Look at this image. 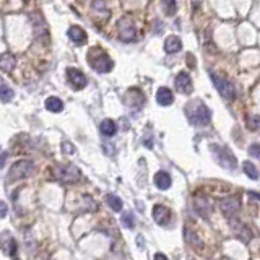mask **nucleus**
<instances>
[{
	"instance_id": "obj_1",
	"label": "nucleus",
	"mask_w": 260,
	"mask_h": 260,
	"mask_svg": "<svg viewBox=\"0 0 260 260\" xmlns=\"http://www.w3.org/2000/svg\"><path fill=\"white\" fill-rule=\"evenodd\" d=\"M184 112L189 122L195 127H205L208 126L211 121V112L208 109V106H206L202 99H192V101H189L184 108Z\"/></svg>"
},
{
	"instance_id": "obj_2",
	"label": "nucleus",
	"mask_w": 260,
	"mask_h": 260,
	"mask_svg": "<svg viewBox=\"0 0 260 260\" xmlns=\"http://www.w3.org/2000/svg\"><path fill=\"white\" fill-rule=\"evenodd\" d=\"M88 64H90L98 73H109L112 67H114L112 59L106 54L101 47H93V49H90V52H88Z\"/></svg>"
},
{
	"instance_id": "obj_3",
	"label": "nucleus",
	"mask_w": 260,
	"mask_h": 260,
	"mask_svg": "<svg viewBox=\"0 0 260 260\" xmlns=\"http://www.w3.org/2000/svg\"><path fill=\"white\" fill-rule=\"evenodd\" d=\"M210 151L213 153V156L216 159V163L223 166L224 169L234 171L238 168V159L234 158L233 151L228 148V146H220V145H211Z\"/></svg>"
},
{
	"instance_id": "obj_4",
	"label": "nucleus",
	"mask_w": 260,
	"mask_h": 260,
	"mask_svg": "<svg viewBox=\"0 0 260 260\" xmlns=\"http://www.w3.org/2000/svg\"><path fill=\"white\" fill-rule=\"evenodd\" d=\"M34 171V163L29 161V159H21V161L13 163V166L10 168L8 174H7V181L8 182H16L28 177Z\"/></svg>"
},
{
	"instance_id": "obj_5",
	"label": "nucleus",
	"mask_w": 260,
	"mask_h": 260,
	"mask_svg": "<svg viewBox=\"0 0 260 260\" xmlns=\"http://www.w3.org/2000/svg\"><path fill=\"white\" fill-rule=\"evenodd\" d=\"M54 176L57 181L64 182V184H72L81 177L80 169L73 166V164H57L54 169Z\"/></svg>"
},
{
	"instance_id": "obj_6",
	"label": "nucleus",
	"mask_w": 260,
	"mask_h": 260,
	"mask_svg": "<svg viewBox=\"0 0 260 260\" xmlns=\"http://www.w3.org/2000/svg\"><path fill=\"white\" fill-rule=\"evenodd\" d=\"M210 78H211V81H213L216 90L220 91L221 96L224 99H228V101H233V99L236 98V88L231 81L226 80L220 73H211V72H210Z\"/></svg>"
},
{
	"instance_id": "obj_7",
	"label": "nucleus",
	"mask_w": 260,
	"mask_h": 260,
	"mask_svg": "<svg viewBox=\"0 0 260 260\" xmlns=\"http://www.w3.org/2000/svg\"><path fill=\"white\" fill-rule=\"evenodd\" d=\"M119 36L124 43H132L137 38V29L130 18H122L119 21Z\"/></svg>"
},
{
	"instance_id": "obj_8",
	"label": "nucleus",
	"mask_w": 260,
	"mask_h": 260,
	"mask_svg": "<svg viewBox=\"0 0 260 260\" xmlns=\"http://www.w3.org/2000/svg\"><path fill=\"white\" fill-rule=\"evenodd\" d=\"M229 221H231L229 224H231V229H233V233L236 234V238L241 239L244 244H249L251 239H252V231L247 228V224L239 221V220H234V218H229Z\"/></svg>"
},
{
	"instance_id": "obj_9",
	"label": "nucleus",
	"mask_w": 260,
	"mask_h": 260,
	"mask_svg": "<svg viewBox=\"0 0 260 260\" xmlns=\"http://www.w3.org/2000/svg\"><path fill=\"white\" fill-rule=\"evenodd\" d=\"M0 247H2V251L7 254L8 257H18L16 241L13 239V236H10V233L3 231L2 234H0Z\"/></svg>"
},
{
	"instance_id": "obj_10",
	"label": "nucleus",
	"mask_w": 260,
	"mask_h": 260,
	"mask_svg": "<svg viewBox=\"0 0 260 260\" xmlns=\"http://www.w3.org/2000/svg\"><path fill=\"white\" fill-rule=\"evenodd\" d=\"M67 78H68V83L72 85L75 90H83V88L88 85L85 73L78 68H73V67L67 68Z\"/></svg>"
},
{
	"instance_id": "obj_11",
	"label": "nucleus",
	"mask_w": 260,
	"mask_h": 260,
	"mask_svg": "<svg viewBox=\"0 0 260 260\" xmlns=\"http://www.w3.org/2000/svg\"><path fill=\"white\" fill-rule=\"evenodd\" d=\"M220 206H221V211H223L224 216L233 218L241 208V200L238 197H228L220 203Z\"/></svg>"
},
{
	"instance_id": "obj_12",
	"label": "nucleus",
	"mask_w": 260,
	"mask_h": 260,
	"mask_svg": "<svg viewBox=\"0 0 260 260\" xmlns=\"http://www.w3.org/2000/svg\"><path fill=\"white\" fill-rule=\"evenodd\" d=\"M176 90L182 93V94H191L194 90V85H192V80H191V75L186 73V72H181L177 73L176 76Z\"/></svg>"
},
{
	"instance_id": "obj_13",
	"label": "nucleus",
	"mask_w": 260,
	"mask_h": 260,
	"mask_svg": "<svg viewBox=\"0 0 260 260\" xmlns=\"http://www.w3.org/2000/svg\"><path fill=\"white\" fill-rule=\"evenodd\" d=\"M153 218L158 224H168L171 221V210L164 205L153 206Z\"/></svg>"
},
{
	"instance_id": "obj_14",
	"label": "nucleus",
	"mask_w": 260,
	"mask_h": 260,
	"mask_svg": "<svg viewBox=\"0 0 260 260\" xmlns=\"http://www.w3.org/2000/svg\"><path fill=\"white\" fill-rule=\"evenodd\" d=\"M156 103L159 106H163V108H168V106H171V104L174 103V94H173V91H171L169 88H166V86L158 88V91H156Z\"/></svg>"
},
{
	"instance_id": "obj_15",
	"label": "nucleus",
	"mask_w": 260,
	"mask_h": 260,
	"mask_svg": "<svg viewBox=\"0 0 260 260\" xmlns=\"http://www.w3.org/2000/svg\"><path fill=\"white\" fill-rule=\"evenodd\" d=\"M67 36L70 38V41H73L75 44H85L86 43V33H85V29L83 28H80V26H70L68 28V31H67Z\"/></svg>"
},
{
	"instance_id": "obj_16",
	"label": "nucleus",
	"mask_w": 260,
	"mask_h": 260,
	"mask_svg": "<svg viewBox=\"0 0 260 260\" xmlns=\"http://www.w3.org/2000/svg\"><path fill=\"white\" fill-rule=\"evenodd\" d=\"M182 49V41L179 36H168L166 41H164V51L168 52V54H176V52H179Z\"/></svg>"
},
{
	"instance_id": "obj_17",
	"label": "nucleus",
	"mask_w": 260,
	"mask_h": 260,
	"mask_svg": "<svg viewBox=\"0 0 260 260\" xmlns=\"http://www.w3.org/2000/svg\"><path fill=\"white\" fill-rule=\"evenodd\" d=\"M16 65V57L10 52H5V54H0V68L3 72H11Z\"/></svg>"
},
{
	"instance_id": "obj_18",
	"label": "nucleus",
	"mask_w": 260,
	"mask_h": 260,
	"mask_svg": "<svg viewBox=\"0 0 260 260\" xmlns=\"http://www.w3.org/2000/svg\"><path fill=\"white\" fill-rule=\"evenodd\" d=\"M155 184L158 189H161V191H166V189L171 187V176L166 171H159V173L155 174Z\"/></svg>"
},
{
	"instance_id": "obj_19",
	"label": "nucleus",
	"mask_w": 260,
	"mask_h": 260,
	"mask_svg": "<svg viewBox=\"0 0 260 260\" xmlns=\"http://www.w3.org/2000/svg\"><path fill=\"white\" fill-rule=\"evenodd\" d=\"M99 130H101V133L104 137H114L117 132V126L112 119H104L101 122V126H99Z\"/></svg>"
},
{
	"instance_id": "obj_20",
	"label": "nucleus",
	"mask_w": 260,
	"mask_h": 260,
	"mask_svg": "<svg viewBox=\"0 0 260 260\" xmlns=\"http://www.w3.org/2000/svg\"><path fill=\"white\" fill-rule=\"evenodd\" d=\"M195 208H197V211L203 218L208 216V213L211 211V206H210L208 200H206L205 197H197V198H195Z\"/></svg>"
},
{
	"instance_id": "obj_21",
	"label": "nucleus",
	"mask_w": 260,
	"mask_h": 260,
	"mask_svg": "<svg viewBox=\"0 0 260 260\" xmlns=\"http://www.w3.org/2000/svg\"><path fill=\"white\" fill-rule=\"evenodd\" d=\"M44 106H46V109L51 111V112H62V111H64V103H62V99H59V98H56V96L47 98Z\"/></svg>"
},
{
	"instance_id": "obj_22",
	"label": "nucleus",
	"mask_w": 260,
	"mask_h": 260,
	"mask_svg": "<svg viewBox=\"0 0 260 260\" xmlns=\"http://www.w3.org/2000/svg\"><path fill=\"white\" fill-rule=\"evenodd\" d=\"M106 202H108V205L111 206V210H114L116 213H121L122 211V200L119 197H116V195L109 194L108 197H106Z\"/></svg>"
},
{
	"instance_id": "obj_23",
	"label": "nucleus",
	"mask_w": 260,
	"mask_h": 260,
	"mask_svg": "<svg viewBox=\"0 0 260 260\" xmlns=\"http://www.w3.org/2000/svg\"><path fill=\"white\" fill-rule=\"evenodd\" d=\"M242 168H244V173H246V176L247 177H251V179H259L260 177V173L257 171V168H256V164H252L251 161H244L242 163Z\"/></svg>"
},
{
	"instance_id": "obj_24",
	"label": "nucleus",
	"mask_w": 260,
	"mask_h": 260,
	"mask_svg": "<svg viewBox=\"0 0 260 260\" xmlns=\"http://www.w3.org/2000/svg\"><path fill=\"white\" fill-rule=\"evenodd\" d=\"M184 238L186 241L189 242V244H194V246H197V247H202V241L198 239V236L195 234L191 228H184Z\"/></svg>"
},
{
	"instance_id": "obj_25",
	"label": "nucleus",
	"mask_w": 260,
	"mask_h": 260,
	"mask_svg": "<svg viewBox=\"0 0 260 260\" xmlns=\"http://www.w3.org/2000/svg\"><path fill=\"white\" fill-rule=\"evenodd\" d=\"M13 96H15V93H13V90H11L10 86L0 85V101H2V103H10L11 99H13Z\"/></svg>"
},
{
	"instance_id": "obj_26",
	"label": "nucleus",
	"mask_w": 260,
	"mask_h": 260,
	"mask_svg": "<svg viewBox=\"0 0 260 260\" xmlns=\"http://www.w3.org/2000/svg\"><path fill=\"white\" fill-rule=\"evenodd\" d=\"M161 7L168 16H173L177 10V3H176V0H161Z\"/></svg>"
},
{
	"instance_id": "obj_27",
	"label": "nucleus",
	"mask_w": 260,
	"mask_h": 260,
	"mask_svg": "<svg viewBox=\"0 0 260 260\" xmlns=\"http://www.w3.org/2000/svg\"><path fill=\"white\" fill-rule=\"evenodd\" d=\"M122 224L126 228H130L132 229L135 226V218H133V213H130V211H124L122 213Z\"/></svg>"
},
{
	"instance_id": "obj_28",
	"label": "nucleus",
	"mask_w": 260,
	"mask_h": 260,
	"mask_svg": "<svg viewBox=\"0 0 260 260\" xmlns=\"http://www.w3.org/2000/svg\"><path fill=\"white\" fill-rule=\"evenodd\" d=\"M249 155H251L252 158H259V159H260V145H257V143L251 145V148H249Z\"/></svg>"
},
{
	"instance_id": "obj_29",
	"label": "nucleus",
	"mask_w": 260,
	"mask_h": 260,
	"mask_svg": "<svg viewBox=\"0 0 260 260\" xmlns=\"http://www.w3.org/2000/svg\"><path fill=\"white\" fill-rule=\"evenodd\" d=\"M7 213H8V206H7V203H5V202H2V200H0V220H2V218H5V216H7Z\"/></svg>"
},
{
	"instance_id": "obj_30",
	"label": "nucleus",
	"mask_w": 260,
	"mask_h": 260,
	"mask_svg": "<svg viewBox=\"0 0 260 260\" xmlns=\"http://www.w3.org/2000/svg\"><path fill=\"white\" fill-rule=\"evenodd\" d=\"M7 158H8V155H7V151H5V150H2V148H0V169H3V166H5V163H7Z\"/></svg>"
},
{
	"instance_id": "obj_31",
	"label": "nucleus",
	"mask_w": 260,
	"mask_h": 260,
	"mask_svg": "<svg viewBox=\"0 0 260 260\" xmlns=\"http://www.w3.org/2000/svg\"><path fill=\"white\" fill-rule=\"evenodd\" d=\"M62 150H64L65 153H73V151H75L73 146H72V143H68V141H65L64 146H62Z\"/></svg>"
},
{
	"instance_id": "obj_32",
	"label": "nucleus",
	"mask_w": 260,
	"mask_h": 260,
	"mask_svg": "<svg viewBox=\"0 0 260 260\" xmlns=\"http://www.w3.org/2000/svg\"><path fill=\"white\" fill-rule=\"evenodd\" d=\"M249 197H256V198L260 200V194H257V192H249Z\"/></svg>"
},
{
	"instance_id": "obj_33",
	"label": "nucleus",
	"mask_w": 260,
	"mask_h": 260,
	"mask_svg": "<svg viewBox=\"0 0 260 260\" xmlns=\"http://www.w3.org/2000/svg\"><path fill=\"white\" fill-rule=\"evenodd\" d=\"M155 259H166V256H163V254H155Z\"/></svg>"
},
{
	"instance_id": "obj_34",
	"label": "nucleus",
	"mask_w": 260,
	"mask_h": 260,
	"mask_svg": "<svg viewBox=\"0 0 260 260\" xmlns=\"http://www.w3.org/2000/svg\"><path fill=\"white\" fill-rule=\"evenodd\" d=\"M0 80H2V78H0Z\"/></svg>"
}]
</instances>
